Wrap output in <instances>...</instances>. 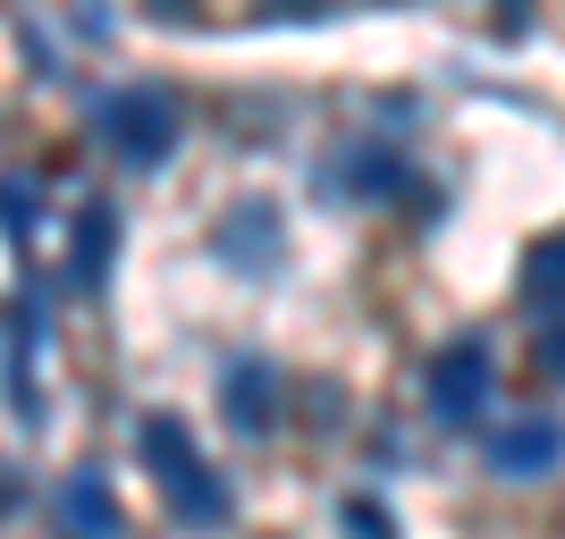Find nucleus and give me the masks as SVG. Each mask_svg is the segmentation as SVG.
Returning a JSON list of instances; mask_svg holds the SVG:
<instances>
[{"instance_id": "nucleus-3", "label": "nucleus", "mask_w": 565, "mask_h": 539, "mask_svg": "<svg viewBox=\"0 0 565 539\" xmlns=\"http://www.w3.org/2000/svg\"><path fill=\"white\" fill-rule=\"evenodd\" d=\"M490 379H498L490 346H481V337H456V346L430 363V413H439L448 430H472L481 405H490Z\"/></svg>"}, {"instance_id": "nucleus-1", "label": "nucleus", "mask_w": 565, "mask_h": 539, "mask_svg": "<svg viewBox=\"0 0 565 539\" xmlns=\"http://www.w3.org/2000/svg\"><path fill=\"white\" fill-rule=\"evenodd\" d=\"M136 446H143V464H152V481H161V497H169L178 522H220L228 515V489H220V472L194 455V439H186L178 413H152V422L136 430Z\"/></svg>"}, {"instance_id": "nucleus-10", "label": "nucleus", "mask_w": 565, "mask_h": 539, "mask_svg": "<svg viewBox=\"0 0 565 539\" xmlns=\"http://www.w3.org/2000/svg\"><path fill=\"white\" fill-rule=\"evenodd\" d=\"M338 177H347L354 194H388V186H405V169H397V152H372V143H354L347 161H338Z\"/></svg>"}, {"instance_id": "nucleus-4", "label": "nucleus", "mask_w": 565, "mask_h": 539, "mask_svg": "<svg viewBox=\"0 0 565 539\" xmlns=\"http://www.w3.org/2000/svg\"><path fill=\"white\" fill-rule=\"evenodd\" d=\"M220 413H228V430H245V439H262V430L279 422V371H270L262 354H245V363H228V371H220Z\"/></svg>"}, {"instance_id": "nucleus-8", "label": "nucleus", "mask_w": 565, "mask_h": 539, "mask_svg": "<svg viewBox=\"0 0 565 539\" xmlns=\"http://www.w3.org/2000/svg\"><path fill=\"white\" fill-rule=\"evenodd\" d=\"M110 254H118V212H110V203H94V212L76 219V245H68V279H76V287H94L102 270H110Z\"/></svg>"}, {"instance_id": "nucleus-9", "label": "nucleus", "mask_w": 565, "mask_h": 539, "mask_svg": "<svg viewBox=\"0 0 565 539\" xmlns=\"http://www.w3.org/2000/svg\"><path fill=\"white\" fill-rule=\"evenodd\" d=\"M523 304L541 312H565V236H541L532 254H523Z\"/></svg>"}, {"instance_id": "nucleus-11", "label": "nucleus", "mask_w": 565, "mask_h": 539, "mask_svg": "<svg viewBox=\"0 0 565 539\" xmlns=\"http://www.w3.org/2000/svg\"><path fill=\"white\" fill-rule=\"evenodd\" d=\"M338 522H347V539H397V515H388V506H372V497H347V506H338Z\"/></svg>"}, {"instance_id": "nucleus-5", "label": "nucleus", "mask_w": 565, "mask_h": 539, "mask_svg": "<svg viewBox=\"0 0 565 539\" xmlns=\"http://www.w3.org/2000/svg\"><path fill=\"white\" fill-rule=\"evenodd\" d=\"M557 455H565V430L557 422H507L490 439V464L507 472V481H541V472H557Z\"/></svg>"}, {"instance_id": "nucleus-13", "label": "nucleus", "mask_w": 565, "mask_h": 539, "mask_svg": "<svg viewBox=\"0 0 565 539\" xmlns=\"http://www.w3.org/2000/svg\"><path fill=\"white\" fill-rule=\"evenodd\" d=\"M152 9H178V0H152Z\"/></svg>"}, {"instance_id": "nucleus-6", "label": "nucleus", "mask_w": 565, "mask_h": 539, "mask_svg": "<svg viewBox=\"0 0 565 539\" xmlns=\"http://www.w3.org/2000/svg\"><path fill=\"white\" fill-rule=\"evenodd\" d=\"M60 531L68 539H118V497H110V481H102L94 464L60 481Z\"/></svg>"}, {"instance_id": "nucleus-12", "label": "nucleus", "mask_w": 565, "mask_h": 539, "mask_svg": "<svg viewBox=\"0 0 565 539\" xmlns=\"http://www.w3.org/2000/svg\"><path fill=\"white\" fill-rule=\"evenodd\" d=\"M541 371L565 379V312H548V321H541Z\"/></svg>"}, {"instance_id": "nucleus-2", "label": "nucleus", "mask_w": 565, "mask_h": 539, "mask_svg": "<svg viewBox=\"0 0 565 539\" xmlns=\"http://www.w3.org/2000/svg\"><path fill=\"white\" fill-rule=\"evenodd\" d=\"M94 127L127 169H152V161H169V143H178V101H169L161 85H127V94L102 101Z\"/></svg>"}, {"instance_id": "nucleus-7", "label": "nucleus", "mask_w": 565, "mask_h": 539, "mask_svg": "<svg viewBox=\"0 0 565 539\" xmlns=\"http://www.w3.org/2000/svg\"><path fill=\"white\" fill-rule=\"evenodd\" d=\"M220 254H228L236 270H270V261H279V219H270V203H245L236 219H220Z\"/></svg>"}]
</instances>
